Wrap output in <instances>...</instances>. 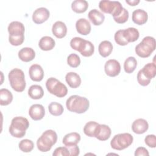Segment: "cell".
<instances>
[{
    "mask_svg": "<svg viewBox=\"0 0 156 156\" xmlns=\"http://www.w3.org/2000/svg\"><path fill=\"white\" fill-rule=\"evenodd\" d=\"M66 106L69 111L80 114L85 113L88 109L90 102L85 97L73 95L66 100Z\"/></svg>",
    "mask_w": 156,
    "mask_h": 156,
    "instance_id": "cell-1",
    "label": "cell"
},
{
    "mask_svg": "<svg viewBox=\"0 0 156 156\" xmlns=\"http://www.w3.org/2000/svg\"><path fill=\"white\" fill-rule=\"evenodd\" d=\"M29 122L27 118L22 116H16L12 119L9 130L12 136L15 138H22L26 134L29 128Z\"/></svg>",
    "mask_w": 156,
    "mask_h": 156,
    "instance_id": "cell-2",
    "label": "cell"
},
{
    "mask_svg": "<svg viewBox=\"0 0 156 156\" xmlns=\"http://www.w3.org/2000/svg\"><path fill=\"white\" fill-rule=\"evenodd\" d=\"M57 140L56 132L51 129L44 131L41 136L37 141L38 149L41 152H48L51 150L52 146L54 145Z\"/></svg>",
    "mask_w": 156,
    "mask_h": 156,
    "instance_id": "cell-3",
    "label": "cell"
},
{
    "mask_svg": "<svg viewBox=\"0 0 156 156\" xmlns=\"http://www.w3.org/2000/svg\"><path fill=\"white\" fill-rule=\"evenodd\" d=\"M10 84L13 90L17 92H22L26 88V80L24 72L19 68L12 69L8 75Z\"/></svg>",
    "mask_w": 156,
    "mask_h": 156,
    "instance_id": "cell-4",
    "label": "cell"
},
{
    "mask_svg": "<svg viewBox=\"0 0 156 156\" xmlns=\"http://www.w3.org/2000/svg\"><path fill=\"white\" fill-rule=\"evenodd\" d=\"M155 40L154 37L147 36L135 47V52L140 57L146 58L151 55L155 49Z\"/></svg>",
    "mask_w": 156,
    "mask_h": 156,
    "instance_id": "cell-5",
    "label": "cell"
},
{
    "mask_svg": "<svg viewBox=\"0 0 156 156\" xmlns=\"http://www.w3.org/2000/svg\"><path fill=\"white\" fill-rule=\"evenodd\" d=\"M46 87L49 93L58 98H63L68 93L65 85L54 77H50L46 80Z\"/></svg>",
    "mask_w": 156,
    "mask_h": 156,
    "instance_id": "cell-6",
    "label": "cell"
},
{
    "mask_svg": "<svg viewBox=\"0 0 156 156\" xmlns=\"http://www.w3.org/2000/svg\"><path fill=\"white\" fill-rule=\"evenodd\" d=\"M133 140L132 135L129 133L115 135L110 141L111 147L115 150L121 151L130 146Z\"/></svg>",
    "mask_w": 156,
    "mask_h": 156,
    "instance_id": "cell-7",
    "label": "cell"
},
{
    "mask_svg": "<svg viewBox=\"0 0 156 156\" xmlns=\"http://www.w3.org/2000/svg\"><path fill=\"white\" fill-rule=\"evenodd\" d=\"M99 7L102 12L110 14L113 17L118 16L122 10V6L119 1L102 0L99 3Z\"/></svg>",
    "mask_w": 156,
    "mask_h": 156,
    "instance_id": "cell-8",
    "label": "cell"
},
{
    "mask_svg": "<svg viewBox=\"0 0 156 156\" xmlns=\"http://www.w3.org/2000/svg\"><path fill=\"white\" fill-rule=\"evenodd\" d=\"M104 70L107 76L115 77L118 76L121 71L120 63L115 59H110L105 63Z\"/></svg>",
    "mask_w": 156,
    "mask_h": 156,
    "instance_id": "cell-9",
    "label": "cell"
},
{
    "mask_svg": "<svg viewBox=\"0 0 156 156\" xmlns=\"http://www.w3.org/2000/svg\"><path fill=\"white\" fill-rule=\"evenodd\" d=\"M49 11L44 7H40L35 10L32 14L33 21L38 24H40L46 21L49 17Z\"/></svg>",
    "mask_w": 156,
    "mask_h": 156,
    "instance_id": "cell-10",
    "label": "cell"
},
{
    "mask_svg": "<svg viewBox=\"0 0 156 156\" xmlns=\"http://www.w3.org/2000/svg\"><path fill=\"white\" fill-rule=\"evenodd\" d=\"M29 115L30 117L35 121H38L43 118L45 115V110L44 107L38 104H33L29 110Z\"/></svg>",
    "mask_w": 156,
    "mask_h": 156,
    "instance_id": "cell-11",
    "label": "cell"
},
{
    "mask_svg": "<svg viewBox=\"0 0 156 156\" xmlns=\"http://www.w3.org/2000/svg\"><path fill=\"white\" fill-rule=\"evenodd\" d=\"M111 129L105 124H99L96 128L94 137L100 141L107 140L111 135Z\"/></svg>",
    "mask_w": 156,
    "mask_h": 156,
    "instance_id": "cell-12",
    "label": "cell"
},
{
    "mask_svg": "<svg viewBox=\"0 0 156 156\" xmlns=\"http://www.w3.org/2000/svg\"><path fill=\"white\" fill-rule=\"evenodd\" d=\"M7 30L9 36H20L24 35L25 28L22 23L15 21L9 24Z\"/></svg>",
    "mask_w": 156,
    "mask_h": 156,
    "instance_id": "cell-13",
    "label": "cell"
},
{
    "mask_svg": "<svg viewBox=\"0 0 156 156\" xmlns=\"http://www.w3.org/2000/svg\"><path fill=\"white\" fill-rule=\"evenodd\" d=\"M29 74L31 80L35 82L41 81L44 77L43 69L38 64H34L30 66L29 69Z\"/></svg>",
    "mask_w": 156,
    "mask_h": 156,
    "instance_id": "cell-14",
    "label": "cell"
},
{
    "mask_svg": "<svg viewBox=\"0 0 156 156\" xmlns=\"http://www.w3.org/2000/svg\"><path fill=\"white\" fill-rule=\"evenodd\" d=\"M149 128V124L146 120L138 118L135 120L132 125V131L136 134H142L146 132Z\"/></svg>",
    "mask_w": 156,
    "mask_h": 156,
    "instance_id": "cell-15",
    "label": "cell"
},
{
    "mask_svg": "<svg viewBox=\"0 0 156 156\" xmlns=\"http://www.w3.org/2000/svg\"><path fill=\"white\" fill-rule=\"evenodd\" d=\"M77 32L83 35H87L91 32V24L85 18H80L76 23Z\"/></svg>",
    "mask_w": 156,
    "mask_h": 156,
    "instance_id": "cell-16",
    "label": "cell"
},
{
    "mask_svg": "<svg viewBox=\"0 0 156 156\" xmlns=\"http://www.w3.org/2000/svg\"><path fill=\"white\" fill-rule=\"evenodd\" d=\"M52 32L53 35L58 38L65 37L67 33V27L66 24L60 21H56L52 26Z\"/></svg>",
    "mask_w": 156,
    "mask_h": 156,
    "instance_id": "cell-17",
    "label": "cell"
},
{
    "mask_svg": "<svg viewBox=\"0 0 156 156\" xmlns=\"http://www.w3.org/2000/svg\"><path fill=\"white\" fill-rule=\"evenodd\" d=\"M148 18L147 13L143 9L135 10L132 13V19L134 23L138 25H143L145 24Z\"/></svg>",
    "mask_w": 156,
    "mask_h": 156,
    "instance_id": "cell-18",
    "label": "cell"
},
{
    "mask_svg": "<svg viewBox=\"0 0 156 156\" xmlns=\"http://www.w3.org/2000/svg\"><path fill=\"white\" fill-rule=\"evenodd\" d=\"M88 18L94 26H99L104 21V15L97 9L91 10L88 14Z\"/></svg>",
    "mask_w": 156,
    "mask_h": 156,
    "instance_id": "cell-19",
    "label": "cell"
},
{
    "mask_svg": "<svg viewBox=\"0 0 156 156\" xmlns=\"http://www.w3.org/2000/svg\"><path fill=\"white\" fill-rule=\"evenodd\" d=\"M20 59L24 62L32 61L35 57V52L31 48H23L18 52Z\"/></svg>",
    "mask_w": 156,
    "mask_h": 156,
    "instance_id": "cell-20",
    "label": "cell"
},
{
    "mask_svg": "<svg viewBox=\"0 0 156 156\" xmlns=\"http://www.w3.org/2000/svg\"><path fill=\"white\" fill-rule=\"evenodd\" d=\"M65 80L68 85L73 88L79 87L81 83V79L79 75L74 72H69L66 74Z\"/></svg>",
    "mask_w": 156,
    "mask_h": 156,
    "instance_id": "cell-21",
    "label": "cell"
},
{
    "mask_svg": "<svg viewBox=\"0 0 156 156\" xmlns=\"http://www.w3.org/2000/svg\"><path fill=\"white\" fill-rule=\"evenodd\" d=\"M55 40L51 37L44 36L39 41L38 46L43 51L52 50L55 46Z\"/></svg>",
    "mask_w": 156,
    "mask_h": 156,
    "instance_id": "cell-22",
    "label": "cell"
},
{
    "mask_svg": "<svg viewBox=\"0 0 156 156\" xmlns=\"http://www.w3.org/2000/svg\"><path fill=\"white\" fill-rule=\"evenodd\" d=\"M80 141V135L77 132H72L65 135L62 143L66 146L76 145Z\"/></svg>",
    "mask_w": 156,
    "mask_h": 156,
    "instance_id": "cell-23",
    "label": "cell"
},
{
    "mask_svg": "<svg viewBox=\"0 0 156 156\" xmlns=\"http://www.w3.org/2000/svg\"><path fill=\"white\" fill-rule=\"evenodd\" d=\"M123 35L128 43L136 41L140 36L138 30L134 27H129L123 30Z\"/></svg>",
    "mask_w": 156,
    "mask_h": 156,
    "instance_id": "cell-24",
    "label": "cell"
},
{
    "mask_svg": "<svg viewBox=\"0 0 156 156\" xmlns=\"http://www.w3.org/2000/svg\"><path fill=\"white\" fill-rule=\"evenodd\" d=\"M98 51L99 54L103 57H108L113 51V45L109 41H102L99 45Z\"/></svg>",
    "mask_w": 156,
    "mask_h": 156,
    "instance_id": "cell-25",
    "label": "cell"
},
{
    "mask_svg": "<svg viewBox=\"0 0 156 156\" xmlns=\"http://www.w3.org/2000/svg\"><path fill=\"white\" fill-rule=\"evenodd\" d=\"M29 97L33 99H40L44 95L43 88L38 85H32L28 90Z\"/></svg>",
    "mask_w": 156,
    "mask_h": 156,
    "instance_id": "cell-26",
    "label": "cell"
},
{
    "mask_svg": "<svg viewBox=\"0 0 156 156\" xmlns=\"http://www.w3.org/2000/svg\"><path fill=\"white\" fill-rule=\"evenodd\" d=\"M88 7V3L85 0H75L71 4L72 10L77 13L86 12Z\"/></svg>",
    "mask_w": 156,
    "mask_h": 156,
    "instance_id": "cell-27",
    "label": "cell"
},
{
    "mask_svg": "<svg viewBox=\"0 0 156 156\" xmlns=\"http://www.w3.org/2000/svg\"><path fill=\"white\" fill-rule=\"evenodd\" d=\"M13 100V95L12 93L6 88H1L0 90V105H7L10 104Z\"/></svg>",
    "mask_w": 156,
    "mask_h": 156,
    "instance_id": "cell-28",
    "label": "cell"
},
{
    "mask_svg": "<svg viewBox=\"0 0 156 156\" xmlns=\"http://www.w3.org/2000/svg\"><path fill=\"white\" fill-rule=\"evenodd\" d=\"M144 76L147 79L151 80L156 74V66L154 63H149L144 66L141 69Z\"/></svg>",
    "mask_w": 156,
    "mask_h": 156,
    "instance_id": "cell-29",
    "label": "cell"
},
{
    "mask_svg": "<svg viewBox=\"0 0 156 156\" xmlns=\"http://www.w3.org/2000/svg\"><path fill=\"white\" fill-rule=\"evenodd\" d=\"M137 66V61L134 57H129L124 63V69L126 73L130 74L133 73Z\"/></svg>",
    "mask_w": 156,
    "mask_h": 156,
    "instance_id": "cell-30",
    "label": "cell"
},
{
    "mask_svg": "<svg viewBox=\"0 0 156 156\" xmlns=\"http://www.w3.org/2000/svg\"><path fill=\"white\" fill-rule=\"evenodd\" d=\"M99 124L95 121H89L87 122L83 127L84 133L90 137H94L96 128Z\"/></svg>",
    "mask_w": 156,
    "mask_h": 156,
    "instance_id": "cell-31",
    "label": "cell"
},
{
    "mask_svg": "<svg viewBox=\"0 0 156 156\" xmlns=\"http://www.w3.org/2000/svg\"><path fill=\"white\" fill-rule=\"evenodd\" d=\"M48 109L49 113L53 116H60L64 110L62 105L56 102H51L48 106Z\"/></svg>",
    "mask_w": 156,
    "mask_h": 156,
    "instance_id": "cell-32",
    "label": "cell"
},
{
    "mask_svg": "<svg viewBox=\"0 0 156 156\" xmlns=\"http://www.w3.org/2000/svg\"><path fill=\"white\" fill-rule=\"evenodd\" d=\"M94 51V47L93 43L90 41L85 40V43L80 53L83 57H90L93 54Z\"/></svg>",
    "mask_w": 156,
    "mask_h": 156,
    "instance_id": "cell-33",
    "label": "cell"
},
{
    "mask_svg": "<svg viewBox=\"0 0 156 156\" xmlns=\"http://www.w3.org/2000/svg\"><path fill=\"white\" fill-rule=\"evenodd\" d=\"M18 146L20 149L23 152H30L34 149V144L32 141L28 139H24L20 142Z\"/></svg>",
    "mask_w": 156,
    "mask_h": 156,
    "instance_id": "cell-34",
    "label": "cell"
},
{
    "mask_svg": "<svg viewBox=\"0 0 156 156\" xmlns=\"http://www.w3.org/2000/svg\"><path fill=\"white\" fill-rule=\"evenodd\" d=\"M85 41V40L83 38L80 37H74L71 39L70 41V46L73 49L80 52L83 48Z\"/></svg>",
    "mask_w": 156,
    "mask_h": 156,
    "instance_id": "cell-35",
    "label": "cell"
},
{
    "mask_svg": "<svg viewBox=\"0 0 156 156\" xmlns=\"http://www.w3.org/2000/svg\"><path fill=\"white\" fill-rule=\"evenodd\" d=\"M67 63L71 67L77 68L80 63V57L76 54H71L67 58Z\"/></svg>",
    "mask_w": 156,
    "mask_h": 156,
    "instance_id": "cell-36",
    "label": "cell"
},
{
    "mask_svg": "<svg viewBox=\"0 0 156 156\" xmlns=\"http://www.w3.org/2000/svg\"><path fill=\"white\" fill-rule=\"evenodd\" d=\"M114 38L115 42L120 46H125L129 43L123 35V30H118L116 31L115 34Z\"/></svg>",
    "mask_w": 156,
    "mask_h": 156,
    "instance_id": "cell-37",
    "label": "cell"
},
{
    "mask_svg": "<svg viewBox=\"0 0 156 156\" xmlns=\"http://www.w3.org/2000/svg\"><path fill=\"white\" fill-rule=\"evenodd\" d=\"M129 18V12L126 9L123 8L121 13L117 16L113 17V20L118 24H123L126 23Z\"/></svg>",
    "mask_w": 156,
    "mask_h": 156,
    "instance_id": "cell-38",
    "label": "cell"
},
{
    "mask_svg": "<svg viewBox=\"0 0 156 156\" xmlns=\"http://www.w3.org/2000/svg\"><path fill=\"white\" fill-rule=\"evenodd\" d=\"M24 40V35L20 36H9V41L13 46H20Z\"/></svg>",
    "mask_w": 156,
    "mask_h": 156,
    "instance_id": "cell-39",
    "label": "cell"
},
{
    "mask_svg": "<svg viewBox=\"0 0 156 156\" xmlns=\"http://www.w3.org/2000/svg\"><path fill=\"white\" fill-rule=\"evenodd\" d=\"M137 80L138 83L141 86H147L151 82V80L144 76L141 69H140L137 74Z\"/></svg>",
    "mask_w": 156,
    "mask_h": 156,
    "instance_id": "cell-40",
    "label": "cell"
},
{
    "mask_svg": "<svg viewBox=\"0 0 156 156\" xmlns=\"http://www.w3.org/2000/svg\"><path fill=\"white\" fill-rule=\"evenodd\" d=\"M53 156H59V155H63V156H68L70 155V152L68 150V149L65 147H57L53 154Z\"/></svg>",
    "mask_w": 156,
    "mask_h": 156,
    "instance_id": "cell-41",
    "label": "cell"
},
{
    "mask_svg": "<svg viewBox=\"0 0 156 156\" xmlns=\"http://www.w3.org/2000/svg\"><path fill=\"white\" fill-rule=\"evenodd\" d=\"M146 144L152 148H155L156 146V137L155 135H148L144 138Z\"/></svg>",
    "mask_w": 156,
    "mask_h": 156,
    "instance_id": "cell-42",
    "label": "cell"
},
{
    "mask_svg": "<svg viewBox=\"0 0 156 156\" xmlns=\"http://www.w3.org/2000/svg\"><path fill=\"white\" fill-rule=\"evenodd\" d=\"M69 152H70V155L71 156H77L79 155L80 153V150L79 147L76 145H73V146H66Z\"/></svg>",
    "mask_w": 156,
    "mask_h": 156,
    "instance_id": "cell-43",
    "label": "cell"
},
{
    "mask_svg": "<svg viewBox=\"0 0 156 156\" xmlns=\"http://www.w3.org/2000/svg\"><path fill=\"white\" fill-rule=\"evenodd\" d=\"M149 155L148 151L144 147H138L135 152V156H140V155H144V156H148Z\"/></svg>",
    "mask_w": 156,
    "mask_h": 156,
    "instance_id": "cell-44",
    "label": "cell"
},
{
    "mask_svg": "<svg viewBox=\"0 0 156 156\" xmlns=\"http://www.w3.org/2000/svg\"><path fill=\"white\" fill-rule=\"evenodd\" d=\"M140 2V0H131V1H126V2L131 6H135Z\"/></svg>",
    "mask_w": 156,
    "mask_h": 156,
    "instance_id": "cell-45",
    "label": "cell"
}]
</instances>
